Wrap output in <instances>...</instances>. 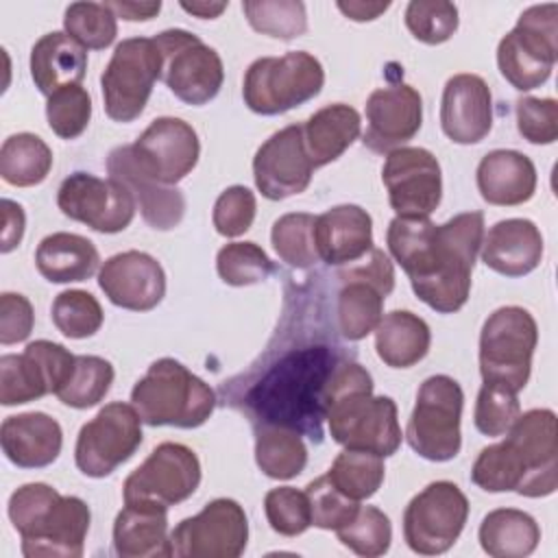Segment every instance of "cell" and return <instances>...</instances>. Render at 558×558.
<instances>
[{"label": "cell", "instance_id": "b9f144b4", "mask_svg": "<svg viewBox=\"0 0 558 558\" xmlns=\"http://www.w3.org/2000/svg\"><path fill=\"white\" fill-rule=\"evenodd\" d=\"M316 216L296 211L286 214L275 220L270 231V242L275 253L292 268H310L320 257L314 244Z\"/></svg>", "mask_w": 558, "mask_h": 558}, {"label": "cell", "instance_id": "9a60e30c", "mask_svg": "<svg viewBox=\"0 0 558 558\" xmlns=\"http://www.w3.org/2000/svg\"><path fill=\"white\" fill-rule=\"evenodd\" d=\"M338 327L342 338H366L384 316V301L395 288V268L381 248H371L368 262L338 272Z\"/></svg>", "mask_w": 558, "mask_h": 558}, {"label": "cell", "instance_id": "91938a15", "mask_svg": "<svg viewBox=\"0 0 558 558\" xmlns=\"http://www.w3.org/2000/svg\"><path fill=\"white\" fill-rule=\"evenodd\" d=\"M181 9L201 20H214L227 9V2H181Z\"/></svg>", "mask_w": 558, "mask_h": 558}, {"label": "cell", "instance_id": "f6af8a7d", "mask_svg": "<svg viewBox=\"0 0 558 558\" xmlns=\"http://www.w3.org/2000/svg\"><path fill=\"white\" fill-rule=\"evenodd\" d=\"M338 541L357 556L375 558L390 549L392 525L390 519L375 506H360L355 517L336 530Z\"/></svg>", "mask_w": 558, "mask_h": 558}, {"label": "cell", "instance_id": "4316f807", "mask_svg": "<svg viewBox=\"0 0 558 558\" xmlns=\"http://www.w3.org/2000/svg\"><path fill=\"white\" fill-rule=\"evenodd\" d=\"M314 244L329 266L357 262L373 248V218L360 205H338L316 216Z\"/></svg>", "mask_w": 558, "mask_h": 558}, {"label": "cell", "instance_id": "11a10c76", "mask_svg": "<svg viewBox=\"0 0 558 558\" xmlns=\"http://www.w3.org/2000/svg\"><path fill=\"white\" fill-rule=\"evenodd\" d=\"M35 325L33 305L24 294L4 292L0 296V342L15 344L31 336Z\"/></svg>", "mask_w": 558, "mask_h": 558}, {"label": "cell", "instance_id": "7a4b0ae2", "mask_svg": "<svg viewBox=\"0 0 558 558\" xmlns=\"http://www.w3.org/2000/svg\"><path fill=\"white\" fill-rule=\"evenodd\" d=\"M342 360L329 344L288 349L244 395V410L253 425L290 427L320 442L327 386Z\"/></svg>", "mask_w": 558, "mask_h": 558}, {"label": "cell", "instance_id": "ac0fdd59", "mask_svg": "<svg viewBox=\"0 0 558 558\" xmlns=\"http://www.w3.org/2000/svg\"><path fill=\"white\" fill-rule=\"evenodd\" d=\"M201 484V462L181 442H161L124 480L122 495L129 501H153L174 506L194 495Z\"/></svg>", "mask_w": 558, "mask_h": 558}, {"label": "cell", "instance_id": "8fae6325", "mask_svg": "<svg viewBox=\"0 0 558 558\" xmlns=\"http://www.w3.org/2000/svg\"><path fill=\"white\" fill-rule=\"evenodd\" d=\"M161 78V52L153 37L122 39L102 76L105 113L113 122H133L146 109L155 81Z\"/></svg>", "mask_w": 558, "mask_h": 558}, {"label": "cell", "instance_id": "d4e9b609", "mask_svg": "<svg viewBox=\"0 0 558 558\" xmlns=\"http://www.w3.org/2000/svg\"><path fill=\"white\" fill-rule=\"evenodd\" d=\"M440 126L456 144H477L493 129V96L477 74H453L442 89Z\"/></svg>", "mask_w": 558, "mask_h": 558}, {"label": "cell", "instance_id": "7dc6e473", "mask_svg": "<svg viewBox=\"0 0 558 558\" xmlns=\"http://www.w3.org/2000/svg\"><path fill=\"white\" fill-rule=\"evenodd\" d=\"M405 26L427 46L442 44L458 31V7L447 0H412L405 7Z\"/></svg>", "mask_w": 558, "mask_h": 558}, {"label": "cell", "instance_id": "60d3db41", "mask_svg": "<svg viewBox=\"0 0 558 558\" xmlns=\"http://www.w3.org/2000/svg\"><path fill=\"white\" fill-rule=\"evenodd\" d=\"M63 28L85 50H102L118 35V17L107 2H72L63 13Z\"/></svg>", "mask_w": 558, "mask_h": 558}, {"label": "cell", "instance_id": "db71d44e", "mask_svg": "<svg viewBox=\"0 0 558 558\" xmlns=\"http://www.w3.org/2000/svg\"><path fill=\"white\" fill-rule=\"evenodd\" d=\"M517 129L530 144H554L558 137V102L523 96L517 100Z\"/></svg>", "mask_w": 558, "mask_h": 558}, {"label": "cell", "instance_id": "7402d4cb", "mask_svg": "<svg viewBox=\"0 0 558 558\" xmlns=\"http://www.w3.org/2000/svg\"><path fill=\"white\" fill-rule=\"evenodd\" d=\"M314 170L303 142V124H290L272 133L253 157L255 185L270 201L305 192Z\"/></svg>", "mask_w": 558, "mask_h": 558}, {"label": "cell", "instance_id": "f35d334b", "mask_svg": "<svg viewBox=\"0 0 558 558\" xmlns=\"http://www.w3.org/2000/svg\"><path fill=\"white\" fill-rule=\"evenodd\" d=\"M386 475L384 458L371 451L344 449L336 456L327 471V477L353 501H364L373 497Z\"/></svg>", "mask_w": 558, "mask_h": 558}, {"label": "cell", "instance_id": "e575fe53", "mask_svg": "<svg viewBox=\"0 0 558 558\" xmlns=\"http://www.w3.org/2000/svg\"><path fill=\"white\" fill-rule=\"evenodd\" d=\"M429 342V325L408 310L384 314L375 327L377 355L390 368H410L418 364L427 355Z\"/></svg>", "mask_w": 558, "mask_h": 558}, {"label": "cell", "instance_id": "ee69618b", "mask_svg": "<svg viewBox=\"0 0 558 558\" xmlns=\"http://www.w3.org/2000/svg\"><path fill=\"white\" fill-rule=\"evenodd\" d=\"M50 316L54 327L72 340L94 336L105 320L98 299L85 290H65L57 294L50 307Z\"/></svg>", "mask_w": 558, "mask_h": 558}, {"label": "cell", "instance_id": "ba28073f", "mask_svg": "<svg viewBox=\"0 0 558 558\" xmlns=\"http://www.w3.org/2000/svg\"><path fill=\"white\" fill-rule=\"evenodd\" d=\"M538 342L534 316L519 307L506 305L495 310L480 333V373L484 384H495L519 392L525 388L532 371V355Z\"/></svg>", "mask_w": 558, "mask_h": 558}, {"label": "cell", "instance_id": "8992f818", "mask_svg": "<svg viewBox=\"0 0 558 558\" xmlns=\"http://www.w3.org/2000/svg\"><path fill=\"white\" fill-rule=\"evenodd\" d=\"M131 403L146 425L201 427L216 408V392L181 362L161 357L133 386Z\"/></svg>", "mask_w": 558, "mask_h": 558}, {"label": "cell", "instance_id": "f5cc1de1", "mask_svg": "<svg viewBox=\"0 0 558 558\" xmlns=\"http://www.w3.org/2000/svg\"><path fill=\"white\" fill-rule=\"evenodd\" d=\"M255 209V194L244 185H231L216 198L211 220L220 235L238 238L251 229Z\"/></svg>", "mask_w": 558, "mask_h": 558}, {"label": "cell", "instance_id": "681fc988", "mask_svg": "<svg viewBox=\"0 0 558 558\" xmlns=\"http://www.w3.org/2000/svg\"><path fill=\"white\" fill-rule=\"evenodd\" d=\"M264 512L270 527L281 536H299L312 525V510L305 490L279 486L266 493Z\"/></svg>", "mask_w": 558, "mask_h": 558}, {"label": "cell", "instance_id": "ffe728a7", "mask_svg": "<svg viewBox=\"0 0 558 558\" xmlns=\"http://www.w3.org/2000/svg\"><path fill=\"white\" fill-rule=\"evenodd\" d=\"M381 181L390 207L399 218H429L442 198V174L438 159L421 146H401L388 153Z\"/></svg>", "mask_w": 558, "mask_h": 558}, {"label": "cell", "instance_id": "484cf974", "mask_svg": "<svg viewBox=\"0 0 558 558\" xmlns=\"http://www.w3.org/2000/svg\"><path fill=\"white\" fill-rule=\"evenodd\" d=\"M109 177L120 181L135 198L142 218L159 231L174 229L185 214V198L179 187L163 185L150 174H146L131 155L129 146H118L107 157Z\"/></svg>", "mask_w": 558, "mask_h": 558}, {"label": "cell", "instance_id": "d6986e66", "mask_svg": "<svg viewBox=\"0 0 558 558\" xmlns=\"http://www.w3.org/2000/svg\"><path fill=\"white\" fill-rule=\"evenodd\" d=\"M57 205L70 220L83 222L100 233L124 231L135 216L133 194L116 179L74 172L59 185Z\"/></svg>", "mask_w": 558, "mask_h": 558}, {"label": "cell", "instance_id": "52a82bcc", "mask_svg": "<svg viewBox=\"0 0 558 558\" xmlns=\"http://www.w3.org/2000/svg\"><path fill=\"white\" fill-rule=\"evenodd\" d=\"M323 83L320 61L305 50H292L281 57L255 59L244 74L242 96L251 111L279 116L318 96Z\"/></svg>", "mask_w": 558, "mask_h": 558}, {"label": "cell", "instance_id": "2e32d148", "mask_svg": "<svg viewBox=\"0 0 558 558\" xmlns=\"http://www.w3.org/2000/svg\"><path fill=\"white\" fill-rule=\"evenodd\" d=\"M76 364L63 344L50 340H35L15 355L0 357V403L20 405L44 395H57L70 379Z\"/></svg>", "mask_w": 558, "mask_h": 558}, {"label": "cell", "instance_id": "c3c4849f", "mask_svg": "<svg viewBox=\"0 0 558 558\" xmlns=\"http://www.w3.org/2000/svg\"><path fill=\"white\" fill-rule=\"evenodd\" d=\"M48 126L61 140L78 137L92 118V98L81 85H65L48 96L46 102Z\"/></svg>", "mask_w": 558, "mask_h": 558}, {"label": "cell", "instance_id": "d590c367", "mask_svg": "<svg viewBox=\"0 0 558 558\" xmlns=\"http://www.w3.org/2000/svg\"><path fill=\"white\" fill-rule=\"evenodd\" d=\"M480 545L493 558H525L538 541L541 527L536 519L517 508H497L482 519Z\"/></svg>", "mask_w": 558, "mask_h": 558}, {"label": "cell", "instance_id": "1f68e13d", "mask_svg": "<svg viewBox=\"0 0 558 558\" xmlns=\"http://www.w3.org/2000/svg\"><path fill=\"white\" fill-rule=\"evenodd\" d=\"M87 70V52L68 33H46L31 50V76L44 96L65 85H81Z\"/></svg>", "mask_w": 558, "mask_h": 558}, {"label": "cell", "instance_id": "44dd1931", "mask_svg": "<svg viewBox=\"0 0 558 558\" xmlns=\"http://www.w3.org/2000/svg\"><path fill=\"white\" fill-rule=\"evenodd\" d=\"M135 163L163 185L185 179L201 155V142L192 124L181 118H157L131 144Z\"/></svg>", "mask_w": 558, "mask_h": 558}, {"label": "cell", "instance_id": "6da1fadb", "mask_svg": "<svg viewBox=\"0 0 558 558\" xmlns=\"http://www.w3.org/2000/svg\"><path fill=\"white\" fill-rule=\"evenodd\" d=\"M484 240V214H458L445 225L429 218H392L386 242L414 294L438 314H453L471 292V272Z\"/></svg>", "mask_w": 558, "mask_h": 558}, {"label": "cell", "instance_id": "9f6ffc18", "mask_svg": "<svg viewBox=\"0 0 558 558\" xmlns=\"http://www.w3.org/2000/svg\"><path fill=\"white\" fill-rule=\"evenodd\" d=\"M2 220H4V227H2V246H0V251L11 253L22 242V235H24L26 216H24L22 205H17L15 201L2 198Z\"/></svg>", "mask_w": 558, "mask_h": 558}, {"label": "cell", "instance_id": "ab89813d", "mask_svg": "<svg viewBox=\"0 0 558 558\" xmlns=\"http://www.w3.org/2000/svg\"><path fill=\"white\" fill-rule=\"evenodd\" d=\"M242 11L248 24L275 39H294L307 33L305 4L299 0H244Z\"/></svg>", "mask_w": 558, "mask_h": 558}, {"label": "cell", "instance_id": "30bf717a", "mask_svg": "<svg viewBox=\"0 0 558 558\" xmlns=\"http://www.w3.org/2000/svg\"><path fill=\"white\" fill-rule=\"evenodd\" d=\"M462 403L464 392L453 377H427L416 392V403L405 427L408 445L425 460H453L462 447Z\"/></svg>", "mask_w": 558, "mask_h": 558}, {"label": "cell", "instance_id": "f907efd6", "mask_svg": "<svg viewBox=\"0 0 558 558\" xmlns=\"http://www.w3.org/2000/svg\"><path fill=\"white\" fill-rule=\"evenodd\" d=\"M310 510H312V525L320 530H338L344 523H349L355 512L360 510V501H353L347 497L340 488L333 486V482L325 475L312 480L305 486Z\"/></svg>", "mask_w": 558, "mask_h": 558}, {"label": "cell", "instance_id": "7c38bea8", "mask_svg": "<svg viewBox=\"0 0 558 558\" xmlns=\"http://www.w3.org/2000/svg\"><path fill=\"white\" fill-rule=\"evenodd\" d=\"M161 52V78L187 105H205L218 96L225 68L220 54L183 28H168L153 37Z\"/></svg>", "mask_w": 558, "mask_h": 558}, {"label": "cell", "instance_id": "836d02e7", "mask_svg": "<svg viewBox=\"0 0 558 558\" xmlns=\"http://www.w3.org/2000/svg\"><path fill=\"white\" fill-rule=\"evenodd\" d=\"M360 113L344 102L314 111L303 124V142L314 168L336 161L360 137Z\"/></svg>", "mask_w": 558, "mask_h": 558}, {"label": "cell", "instance_id": "9c48e42d", "mask_svg": "<svg viewBox=\"0 0 558 558\" xmlns=\"http://www.w3.org/2000/svg\"><path fill=\"white\" fill-rule=\"evenodd\" d=\"M558 54V4H534L525 9L514 28L497 46L501 76L519 92L541 87Z\"/></svg>", "mask_w": 558, "mask_h": 558}, {"label": "cell", "instance_id": "603a6c76", "mask_svg": "<svg viewBox=\"0 0 558 558\" xmlns=\"http://www.w3.org/2000/svg\"><path fill=\"white\" fill-rule=\"evenodd\" d=\"M421 124V94L408 83H392L368 96L362 144L373 153H392L410 142L418 133Z\"/></svg>", "mask_w": 558, "mask_h": 558}, {"label": "cell", "instance_id": "4fadbf2b", "mask_svg": "<svg viewBox=\"0 0 558 558\" xmlns=\"http://www.w3.org/2000/svg\"><path fill=\"white\" fill-rule=\"evenodd\" d=\"M466 517V495L453 482H432L405 506L403 538L416 554H445L462 534Z\"/></svg>", "mask_w": 558, "mask_h": 558}, {"label": "cell", "instance_id": "cb8c5ba5", "mask_svg": "<svg viewBox=\"0 0 558 558\" xmlns=\"http://www.w3.org/2000/svg\"><path fill=\"white\" fill-rule=\"evenodd\" d=\"M98 286L113 305L131 312H148L166 294V272L153 255L124 251L102 264Z\"/></svg>", "mask_w": 558, "mask_h": 558}, {"label": "cell", "instance_id": "277c9868", "mask_svg": "<svg viewBox=\"0 0 558 558\" xmlns=\"http://www.w3.org/2000/svg\"><path fill=\"white\" fill-rule=\"evenodd\" d=\"M327 423L331 438L344 449L392 456L401 445L397 403L373 397V377L357 364L342 360L327 386Z\"/></svg>", "mask_w": 558, "mask_h": 558}, {"label": "cell", "instance_id": "4dcf8cb0", "mask_svg": "<svg viewBox=\"0 0 558 558\" xmlns=\"http://www.w3.org/2000/svg\"><path fill=\"white\" fill-rule=\"evenodd\" d=\"M475 179L482 198L490 205H521L536 192V168L532 159L519 150L497 148L486 153L477 166Z\"/></svg>", "mask_w": 558, "mask_h": 558}, {"label": "cell", "instance_id": "d6a6232c", "mask_svg": "<svg viewBox=\"0 0 558 558\" xmlns=\"http://www.w3.org/2000/svg\"><path fill=\"white\" fill-rule=\"evenodd\" d=\"M98 248L92 240L78 233H50L35 251V266L39 275L52 283L87 281L98 270Z\"/></svg>", "mask_w": 558, "mask_h": 558}, {"label": "cell", "instance_id": "6f0895ef", "mask_svg": "<svg viewBox=\"0 0 558 558\" xmlns=\"http://www.w3.org/2000/svg\"><path fill=\"white\" fill-rule=\"evenodd\" d=\"M109 9L116 13V17L122 20H150L161 11V2H107Z\"/></svg>", "mask_w": 558, "mask_h": 558}, {"label": "cell", "instance_id": "83f0119b", "mask_svg": "<svg viewBox=\"0 0 558 558\" xmlns=\"http://www.w3.org/2000/svg\"><path fill=\"white\" fill-rule=\"evenodd\" d=\"M0 445L7 460L15 466L44 469L59 458L63 432L52 416L44 412H24L2 421Z\"/></svg>", "mask_w": 558, "mask_h": 558}, {"label": "cell", "instance_id": "680465c9", "mask_svg": "<svg viewBox=\"0 0 558 558\" xmlns=\"http://www.w3.org/2000/svg\"><path fill=\"white\" fill-rule=\"evenodd\" d=\"M349 20L353 22H371L377 20L384 11H388L390 2H338L336 4Z\"/></svg>", "mask_w": 558, "mask_h": 558}, {"label": "cell", "instance_id": "5b68a950", "mask_svg": "<svg viewBox=\"0 0 558 558\" xmlns=\"http://www.w3.org/2000/svg\"><path fill=\"white\" fill-rule=\"evenodd\" d=\"M7 512L22 536L26 558L83 556L92 512L81 497L61 495L48 484L31 482L9 497Z\"/></svg>", "mask_w": 558, "mask_h": 558}, {"label": "cell", "instance_id": "7bdbcfd3", "mask_svg": "<svg viewBox=\"0 0 558 558\" xmlns=\"http://www.w3.org/2000/svg\"><path fill=\"white\" fill-rule=\"evenodd\" d=\"M113 366L98 355H76V366L68 384L57 392L59 401L85 410L105 399L113 384Z\"/></svg>", "mask_w": 558, "mask_h": 558}, {"label": "cell", "instance_id": "f1b7e54d", "mask_svg": "<svg viewBox=\"0 0 558 558\" xmlns=\"http://www.w3.org/2000/svg\"><path fill=\"white\" fill-rule=\"evenodd\" d=\"M543 257V235L527 218L499 220L482 240V262L504 275L523 277L532 272Z\"/></svg>", "mask_w": 558, "mask_h": 558}, {"label": "cell", "instance_id": "bcb514c9", "mask_svg": "<svg viewBox=\"0 0 558 558\" xmlns=\"http://www.w3.org/2000/svg\"><path fill=\"white\" fill-rule=\"evenodd\" d=\"M216 270L229 286H253L275 272V264L255 242L225 244L216 255Z\"/></svg>", "mask_w": 558, "mask_h": 558}, {"label": "cell", "instance_id": "5bb4252c", "mask_svg": "<svg viewBox=\"0 0 558 558\" xmlns=\"http://www.w3.org/2000/svg\"><path fill=\"white\" fill-rule=\"evenodd\" d=\"M142 418L133 403L113 401L87 421L76 438L74 460L83 475L107 477L142 445Z\"/></svg>", "mask_w": 558, "mask_h": 558}, {"label": "cell", "instance_id": "3957f363", "mask_svg": "<svg viewBox=\"0 0 558 558\" xmlns=\"http://www.w3.org/2000/svg\"><path fill=\"white\" fill-rule=\"evenodd\" d=\"M475 486L488 493L547 497L558 488V427L547 408L519 414L506 438L484 447L471 469Z\"/></svg>", "mask_w": 558, "mask_h": 558}, {"label": "cell", "instance_id": "74e56055", "mask_svg": "<svg viewBox=\"0 0 558 558\" xmlns=\"http://www.w3.org/2000/svg\"><path fill=\"white\" fill-rule=\"evenodd\" d=\"M52 168L50 146L33 133H15L2 142L0 177L15 187L39 185Z\"/></svg>", "mask_w": 558, "mask_h": 558}, {"label": "cell", "instance_id": "816d5d0a", "mask_svg": "<svg viewBox=\"0 0 558 558\" xmlns=\"http://www.w3.org/2000/svg\"><path fill=\"white\" fill-rule=\"evenodd\" d=\"M519 414H521V405L514 392L495 384L482 386L475 401V412H473V423L480 434L504 436L512 427Z\"/></svg>", "mask_w": 558, "mask_h": 558}, {"label": "cell", "instance_id": "f546056e", "mask_svg": "<svg viewBox=\"0 0 558 558\" xmlns=\"http://www.w3.org/2000/svg\"><path fill=\"white\" fill-rule=\"evenodd\" d=\"M113 549L120 558L172 556L168 534V506L129 501L113 523Z\"/></svg>", "mask_w": 558, "mask_h": 558}, {"label": "cell", "instance_id": "8d00e7d4", "mask_svg": "<svg viewBox=\"0 0 558 558\" xmlns=\"http://www.w3.org/2000/svg\"><path fill=\"white\" fill-rule=\"evenodd\" d=\"M255 462L272 480L296 477L307 464V447L299 432L281 425H255Z\"/></svg>", "mask_w": 558, "mask_h": 558}, {"label": "cell", "instance_id": "e0dca14e", "mask_svg": "<svg viewBox=\"0 0 558 558\" xmlns=\"http://www.w3.org/2000/svg\"><path fill=\"white\" fill-rule=\"evenodd\" d=\"M248 521L235 499H214L198 514L183 519L172 532V556L238 558L246 549Z\"/></svg>", "mask_w": 558, "mask_h": 558}]
</instances>
